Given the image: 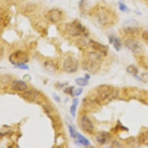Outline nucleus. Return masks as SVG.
I'll return each mask as SVG.
<instances>
[{
	"label": "nucleus",
	"mask_w": 148,
	"mask_h": 148,
	"mask_svg": "<svg viewBox=\"0 0 148 148\" xmlns=\"http://www.w3.org/2000/svg\"><path fill=\"white\" fill-rule=\"evenodd\" d=\"M78 104H79V99L77 98L74 99L73 101V104L71 105V108H70V112H71V114L73 117L76 116V108H77Z\"/></svg>",
	"instance_id": "a211bd4d"
},
{
	"label": "nucleus",
	"mask_w": 148,
	"mask_h": 148,
	"mask_svg": "<svg viewBox=\"0 0 148 148\" xmlns=\"http://www.w3.org/2000/svg\"><path fill=\"white\" fill-rule=\"evenodd\" d=\"M15 67L18 68V69H22V70L28 69V66L26 65L25 64H18V65H15Z\"/></svg>",
	"instance_id": "a878e982"
},
{
	"label": "nucleus",
	"mask_w": 148,
	"mask_h": 148,
	"mask_svg": "<svg viewBox=\"0 0 148 148\" xmlns=\"http://www.w3.org/2000/svg\"><path fill=\"white\" fill-rule=\"evenodd\" d=\"M52 1H53V0H52Z\"/></svg>",
	"instance_id": "7c9ffc66"
},
{
	"label": "nucleus",
	"mask_w": 148,
	"mask_h": 148,
	"mask_svg": "<svg viewBox=\"0 0 148 148\" xmlns=\"http://www.w3.org/2000/svg\"><path fill=\"white\" fill-rule=\"evenodd\" d=\"M83 89L82 88H78V89L75 90L73 92V94L75 96H79L82 94V92Z\"/></svg>",
	"instance_id": "bb28decb"
},
{
	"label": "nucleus",
	"mask_w": 148,
	"mask_h": 148,
	"mask_svg": "<svg viewBox=\"0 0 148 148\" xmlns=\"http://www.w3.org/2000/svg\"><path fill=\"white\" fill-rule=\"evenodd\" d=\"M44 67L45 69L48 73H53L55 72V66H54V64L53 63L52 61H47V62H45L44 63Z\"/></svg>",
	"instance_id": "dca6fc26"
},
{
	"label": "nucleus",
	"mask_w": 148,
	"mask_h": 148,
	"mask_svg": "<svg viewBox=\"0 0 148 148\" xmlns=\"http://www.w3.org/2000/svg\"><path fill=\"white\" fill-rule=\"evenodd\" d=\"M125 45L135 54H141L143 53L144 46L139 41L134 39H129L126 40Z\"/></svg>",
	"instance_id": "0eeeda50"
},
{
	"label": "nucleus",
	"mask_w": 148,
	"mask_h": 148,
	"mask_svg": "<svg viewBox=\"0 0 148 148\" xmlns=\"http://www.w3.org/2000/svg\"><path fill=\"white\" fill-rule=\"evenodd\" d=\"M119 9L123 12H127L128 10L127 7L123 2H119Z\"/></svg>",
	"instance_id": "b1692460"
},
{
	"label": "nucleus",
	"mask_w": 148,
	"mask_h": 148,
	"mask_svg": "<svg viewBox=\"0 0 148 148\" xmlns=\"http://www.w3.org/2000/svg\"><path fill=\"white\" fill-rule=\"evenodd\" d=\"M138 141L143 145H148V131H145L140 133L138 136Z\"/></svg>",
	"instance_id": "f3484780"
},
{
	"label": "nucleus",
	"mask_w": 148,
	"mask_h": 148,
	"mask_svg": "<svg viewBox=\"0 0 148 148\" xmlns=\"http://www.w3.org/2000/svg\"><path fill=\"white\" fill-rule=\"evenodd\" d=\"M75 81L79 86H86L88 84V79L86 78H77Z\"/></svg>",
	"instance_id": "412c9836"
},
{
	"label": "nucleus",
	"mask_w": 148,
	"mask_h": 148,
	"mask_svg": "<svg viewBox=\"0 0 148 148\" xmlns=\"http://www.w3.org/2000/svg\"><path fill=\"white\" fill-rule=\"evenodd\" d=\"M75 140H76V143L78 144V145H82V146L84 147H88L90 145V141H88V138H86L84 136H82L80 133H77Z\"/></svg>",
	"instance_id": "ddd939ff"
},
{
	"label": "nucleus",
	"mask_w": 148,
	"mask_h": 148,
	"mask_svg": "<svg viewBox=\"0 0 148 148\" xmlns=\"http://www.w3.org/2000/svg\"><path fill=\"white\" fill-rule=\"evenodd\" d=\"M92 22L99 28H108L114 24V14H112L110 10L101 8L95 12L92 16Z\"/></svg>",
	"instance_id": "f257e3e1"
},
{
	"label": "nucleus",
	"mask_w": 148,
	"mask_h": 148,
	"mask_svg": "<svg viewBox=\"0 0 148 148\" xmlns=\"http://www.w3.org/2000/svg\"><path fill=\"white\" fill-rule=\"evenodd\" d=\"M79 8L82 13H88L90 10V2L89 0H81L79 2Z\"/></svg>",
	"instance_id": "4468645a"
},
{
	"label": "nucleus",
	"mask_w": 148,
	"mask_h": 148,
	"mask_svg": "<svg viewBox=\"0 0 148 148\" xmlns=\"http://www.w3.org/2000/svg\"><path fill=\"white\" fill-rule=\"evenodd\" d=\"M97 96L101 101H110L115 96V90L113 88L109 85L103 84L99 86L97 88Z\"/></svg>",
	"instance_id": "20e7f679"
},
{
	"label": "nucleus",
	"mask_w": 148,
	"mask_h": 148,
	"mask_svg": "<svg viewBox=\"0 0 148 148\" xmlns=\"http://www.w3.org/2000/svg\"><path fill=\"white\" fill-rule=\"evenodd\" d=\"M74 86H71V87H67L64 90V92L66 94H69L71 96H74L73 92H74Z\"/></svg>",
	"instance_id": "4be33fe9"
},
{
	"label": "nucleus",
	"mask_w": 148,
	"mask_h": 148,
	"mask_svg": "<svg viewBox=\"0 0 148 148\" xmlns=\"http://www.w3.org/2000/svg\"><path fill=\"white\" fill-rule=\"evenodd\" d=\"M88 56V60L84 62V64H86L84 69H87L90 72L95 73L100 67L101 59V55L98 52H90L89 53Z\"/></svg>",
	"instance_id": "7ed1b4c3"
},
{
	"label": "nucleus",
	"mask_w": 148,
	"mask_h": 148,
	"mask_svg": "<svg viewBox=\"0 0 148 148\" xmlns=\"http://www.w3.org/2000/svg\"><path fill=\"white\" fill-rule=\"evenodd\" d=\"M23 97L30 101H35L37 99V95L33 91H27L24 93Z\"/></svg>",
	"instance_id": "2eb2a0df"
},
{
	"label": "nucleus",
	"mask_w": 148,
	"mask_h": 148,
	"mask_svg": "<svg viewBox=\"0 0 148 148\" xmlns=\"http://www.w3.org/2000/svg\"><path fill=\"white\" fill-rule=\"evenodd\" d=\"M114 39H115V36L113 35H110L109 36V42L110 43V44H112V43H113V41H114Z\"/></svg>",
	"instance_id": "c85d7f7f"
},
{
	"label": "nucleus",
	"mask_w": 148,
	"mask_h": 148,
	"mask_svg": "<svg viewBox=\"0 0 148 148\" xmlns=\"http://www.w3.org/2000/svg\"><path fill=\"white\" fill-rule=\"evenodd\" d=\"M113 44V47H114V48L116 49V51H119L120 49L121 48L122 45H121V40H120V39L119 38V37H115Z\"/></svg>",
	"instance_id": "aec40b11"
},
{
	"label": "nucleus",
	"mask_w": 148,
	"mask_h": 148,
	"mask_svg": "<svg viewBox=\"0 0 148 148\" xmlns=\"http://www.w3.org/2000/svg\"><path fill=\"white\" fill-rule=\"evenodd\" d=\"M127 72L128 73L132 74V75H134V76H136V75L138 73V69L133 64H130V65H129L127 67Z\"/></svg>",
	"instance_id": "6ab92c4d"
},
{
	"label": "nucleus",
	"mask_w": 148,
	"mask_h": 148,
	"mask_svg": "<svg viewBox=\"0 0 148 148\" xmlns=\"http://www.w3.org/2000/svg\"><path fill=\"white\" fill-rule=\"evenodd\" d=\"M84 78H86V79L89 80L90 78V76L89 74H85V75H84Z\"/></svg>",
	"instance_id": "c756f323"
},
{
	"label": "nucleus",
	"mask_w": 148,
	"mask_h": 148,
	"mask_svg": "<svg viewBox=\"0 0 148 148\" xmlns=\"http://www.w3.org/2000/svg\"><path fill=\"white\" fill-rule=\"evenodd\" d=\"M9 61L11 64L15 65L25 64L28 61V56L25 52L22 51H17L13 53L9 57Z\"/></svg>",
	"instance_id": "39448f33"
},
{
	"label": "nucleus",
	"mask_w": 148,
	"mask_h": 148,
	"mask_svg": "<svg viewBox=\"0 0 148 148\" xmlns=\"http://www.w3.org/2000/svg\"><path fill=\"white\" fill-rule=\"evenodd\" d=\"M10 88L14 91H17V92H23L25 91L27 88V85L21 80H15L12 82L10 85Z\"/></svg>",
	"instance_id": "9b49d317"
},
{
	"label": "nucleus",
	"mask_w": 148,
	"mask_h": 148,
	"mask_svg": "<svg viewBox=\"0 0 148 148\" xmlns=\"http://www.w3.org/2000/svg\"><path fill=\"white\" fill-rule=\"evenodd\" d=\"M69 132H70V135H71V136L72 138H75L76 136V134H77V132L75 130L74 127H73L71 125H69Z\"/></svg>",
	"instance_id": "5701e85b"
},
{
	"label": "nucleus",
	"mask_w": 148,
	"mask_h": 148,
	"mask_svg": "<svg viewBox=\"0 0 148 148\" xmlns=\"http://www.w3.org/2000/svg\"><path fill=\"white\" fill-rule=\"evenodd\" d=\"M80 126H81L82 129L83 130V131L85 133H88V134H92L94 131V125L92 124V121L90 119L88 116L86 115L83 116L80 120Z\"/></svg>",
	"instance_id": "6e6552de"
},
{
	"label": "nucleus",
	"mask_w": 148,
	"mask_h": 148,
	"mask_svg": "<svg viewBox=\"0 0 148 148\" xmlns=\"http://www.w3.org/2000/svg\"><path fill=\"white\" fill-rule=\"evenodd\" d=\"M66 30L68 34L72 36H87L88 35V30L78 20H75L68 24Z\"/></svg>",
	"instance_id": "f03ea898"
},
{
	"label": "nucleus",
	"mask_w": 148,
	"mask_h": 148,
	"mask_svg": "<svg viewBox=\"0 0 148 148\" xmlns=\"http://www.w3.org/2000/svg\"><path fill=\"white\" fill-rule=\"evenodd\" d=\"M110 138V135L108 132H100L96 136V139L98 143L100 145H104L108 142Z\"/></svg>",
	"instance_id": "f8f14e48"
},
{
	"label": "nucleus",
	"mask_w": 148,
	"mask_h": 148,
	"mask_svg": "<svg viewBox=\"0 0 148 148\" xmlns=\"http://www.w3.org/2000/svg\"><path fill=\"white\" fill-rule=\"evenodd\" d=\"M79 62L74 57H68L64 60L63 63V69L68 73H73L78 71Z\"/></svg>",
	"instance_id": "423d86ee"
},
{
	"label": "nucleus",
	"mask_w": 148,
	"mask_h": 148,
	"mask_svg": "<svg viewBox=\"0 0 148 148\" xmlns=\"http://www.w3.org/2000/svg\"><path fill=\"white\" fill-rule=\"evenodd\" d=\"M89 45L90 47H92L93 50L96 51L97 52L103 54L104 56L108 55V47L104 45L101 44L99 42H97L96 41L93 40H90Z\"/></svg>",
	"instance_id": "1a4fd4ad"
},
{
	"label": "nucleus",
	"mask_w": 148,
	"mask_h": 148,
	"mask_svg": "<svg viewBox=\"0 0 148 148\" xmlns=\"http://www.w3.org/2000/svg\"><path fill=\"white\" fill-rule=\"evenodd\" d=\"M141 37H142V39H143L145 42L148 43V30H145V31L142 33Z\"/></svg>",
	"instance_id": "393cba45"
},
{
	"label": "nucleus",
	"mask_w": 148,
	"mask_h": 148,
	"mask_svg": "<svg viewBox=\"0 0 148 148\" xmlns=\"http://www.w3.org/2000/svg\"><path fill=\"white\" fill-rule=\"evenodd\" d=\"M53 98H54V99H55V101H56L57 102H60L61 99L59 98V96H58V95H56V93H53Z\"/></svg>",
	"instance_id": "cd10ccee"
},
{
	"label": "nucleus",
	"mask_w": 148,
	"mask_h": 148,
	"mask_svg": "<svg viewBox=\"0 0 148 148\" xmlns=\"http://www.w3.org/2000/svg\"><path fill=\"white\" fill-rule=\"evenodd\" d=\"M47 18L51 22L56 23L58 22L62 18V12L60 10L56 8H53L47 14Z\"/></svg>",
	"instance_id": "9d476101"
}]
</instances>
